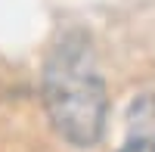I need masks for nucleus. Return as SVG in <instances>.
I'll return each instance as SVG.
<instances>
[{
  "instance_id": "1",
  "label": "nucleus",
  "mask_w": 155,
  "mask_h": 152,
  "mask_svg": "<svg viewBox=\"0 0 155 152\" xmlns=\"http://www.w3.org/2000/svg\"><path fill=\"white\" fill-rule=\"evenodd\" d=\"M44 106L50 124L65 143L78 149L99 143L106 131L109 96L84 31L71 28L50 47L44 65Z\"/></svg>"
},
{
  "instance_id": "2",
  "label": "nucleus",
  "mask_w": 155,
  "mask_h": 152,
  "mask_svg": "<svg viewBox=\"0 0 155 152\" xmlns=\"http://www.w3.org/2000/svg\"><path fill=\"white\" fill-rule=\"evenodd\" d=\"M118 152H155V93H143L130 103L127 134Z\"/></svg>"
}]
</instances>
